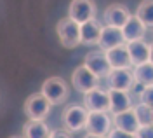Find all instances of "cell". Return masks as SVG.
Masks as SVG:
<instances>
[{
    "label": "cell",
    "mask_w": 153,
    "mask_h": 138,
    "mask_svg": "<svg viewBox=\"0 0 153 138\" xmlns=\"http://www.w3.org/2000/svg\"><path fill=\"white\" fill-rule=\"evenodd\" d=\"M23 136L25 138H49L51 129L45 121H30L23 126Z\"/></svg>",
    "instance_id": "cell-19"
},
{
    "label": "cell",
    "mask_w": 153,
    "mask_h": 138,
    "mask_svg": "<svg viewBox=\"0 0 153 138\" xmlns=\"http://www.w3.org/2000/svg\"><path fill=\"white\" fill-rule=\"evenodd\" d=\"M111 121H113V128H118V129H122V131H125V133H132V135H136V131L141 128L134 107H129L124 112L113 114Z\"/></svg>",
    "instance_id": "cell-12"
},
{
    "label": "cell",
    "mask_w": 153,
    "mask_h": 138,
    "mask_svg": "<svg viewBox=\"0 0 153 138\" xmlns=\"http://www.w3.org/2000/svg\"><path fill=\"white\" fill-rule=\"evenodd\" d=\"M120 30H122V35H124L125 42L144 39V35H146V32H148V28L141 23V20H139L136 14H131V18L127 20V23H125Z\"/></svg>",
    "instance_id": "cell-15"
},
{
    "label": "cell",
    "mask_w": 153,
    "mask_h": 138,
    "mask_svg": "<svg viewBox=\"0 0 153 138\" xmlns=\"http://www.w3.org/2000/svg\"><path fill=\"white\" fill-rule=\"evenodd\" d=\"M49 138H71V136H70L68 131L63 129V131H51V136Z\"/></svg>",
    "instance_id": "cell-26"
},
{
    "label": "cell",
    "mask_w": 153,
    "mask_h": 138,
    "mask_svg": "<svg viewBox=\"0 0 153 138\" xmlns=\"http://www.w3.org/2000/svg\"><path fill=\"white\" fill-rule=\"evenodd\" d=\"M84 107L89 112H108L110 110V98L108 93L96 88L84 94Z\"/></svg>",
    "instance_id": "cell-10"
},
{
    "label": "cell",
    "mask_w": 153,
    "mask_h": 138,
    "mask_svg": "<svg viewBox=\"0 0 153 138\" xmlns=\"http://www.w3.org/2000/svg\"><path fill=\"white\" fill-rule=\"evenodd\" d=\"M106 138H136V135L125 133V131H122V129H118V128H111L110 133L106 135Z\"/></svg>",
    "instance_id": "cell-24"
},
{
    "label": "cell",
    "mask_w": 153,
    "mask_h": 138,
    "mask_svg": "<svg viewBox=\"0 0 153 138\" xmlns=\"http://www.w3.org/2000/svg\"><path fill=\"white\" fill-rule=\"evenodd\" d=\"M131 18L129 9L122 5V4H111L108 5L103 12V20H105L106 26H115V28H122L127 20Z\"/></svg>",
    "instance_id": "cell-11"
},
{
    "label": "cell",
    "mask_w": 153,
    "mask_h": 138,
    "mask_svg": "<svg viewBox=\"0 0 153 138\" xmlns=\"http://www.w3.org/2000/svg\"><path fill=\"white\" fill-rule=\"evenodd\" d=\"M10 138H25V136H10Z\"/></svg>",
    "instance_id": "cell-29"
},
{
    "label": "cell",
    "mask_w": 153,
    "mask_h": 138,
    "mask_svg": "<svg viewBox=\"0 0 153 138\" xmlns=\"http://www.w3.org/2000/svg\"><path fill=\"white\" fill-rule=\"evenodd\" d=\"M132 77H134V82L141 84L144 88L153 86V63L148 61V63H143V65L134 67Z\"/></svg>",
    "instance_id": "cell-20"
},
{
    "label": "cell",
    "mask_w": 153,
    "mask_h": 138,
    "mask_svg": "<svg viewBox=\"0 0 153 138\" xmlns=\"http://www.w3.org/2000/svg\"><path fill=\"white\" fill-rule=\"evenodd\" d=\"M150 63H153V44H150Z\"/></svg>",
    "instance_id": "cell-28"
},
{
    "label": "cell",
    "mask_w": 153,
    "mask_h": 138,
    "mask_svg": "<svg viewBox=\"0 0 153 138\" xmlns=\"http://www.w3.org/2000/svg\"><path fill=\"white\" fill-rule=\"evenodd\" d=\"M106 82H108V89L131 93L134 86L132 72H131V68H111V72L106 75Z\"/></svg>",
    "instance_id": "cell-8"
},
{
    "label": "cell",
    "mask_w": 153,
    "mask_h": 138,
    "mask_svg": "<svg viewBox=\"0 0 153 138\" xmlns=\"http://www.w3.org/2000/svg\"><path fill=\"white\" fill-rule=\"evenodd\" d=\"M103 25L97 20H91L80 25V44L85 46H92L99 42V35H101Z\"/></svg>",
    "instance_id": "cell-18"
},
{
    "label": "cell",
    "mask_w": 153,
    "mask_h": 138,
    "mask_svg": "<svg viewBox=\"0 0 153 138\" xmlns=\"http://www.w3.org/2000/svg\"><path fill=\"white\" fill-rule=\"evenodd\" d=\"M122 44H125L122 30L115 28V26H106L105 25L103 30H101V35H99V42H97L99 49L110 51V49H113V47H117V46H122Z\"/></svg>",
    "instance_id": "cell-13"
},
{
    "label": "cell",
    "mask_w": 153,
    "mask_h": 138,
    "mask_svg": "<svg viewBox=\"0 0 153 138\" xmlns=\"http://www.w3.org/2000/svg\"><path fill=\"white\" fill-rule=\"evenodd\" d=\"M51 107L52 105L49 103V100L42 93H35V94L28 96L23 110L30 121H45L47 116L51 114Z\"/></svg>",
    "instance_id": "cell-4"
},
{
    "label": "cell",
    "mask_w": 153,
    "mask_h": 138,
    "mask_svg": "<svg viewBox=\"0 0 153 138\" xmlns=\"http://www.w3.org/2000/svg\"><path fill=\"white\" fill-rule=\"evenodd\" d=\"M139 100H141V103H146V105L153 107V86L144 88L143 93L139 94Z\"/></svg>",
    "instance_id": "cell-23"
},
{
    "label": "cell",
    "mask_w": 153,
    "mask_h": 138,
    "mask_svg": "<svg viewBox=\"0 0 153 138\" xmlns=\"http://www.w3.org/2000/svg\"><path fill=\"white\" fill-rule=\"evenodd\" d=\"M84 138H106V136H99V135H92V133H87Z\"/></svg>",
    "instance_id": "cell-27"
},
{
    "label": "cell",
    "mask_w": 153,
    "mask_h": 138,
    "mask_svg": "<svg viewBox=\"0 0 153 138\" xmlns=\"http://www.w3.org/2000/svg\"><path fill=\"white\" fill-rule=\"evenodd\" d=\"M105 54L111 68H131L132 67V61H131V56L127 52L125 44L117 46V47H113L110 51H105Z\"/></svg>",
    "instance_id": "cell-16"
},
{
    "label": "cell",
    "mask_w": 153,
    "mask_h": 138,
    "mask_svg": "<svg viewBox=\"0 0 153 138\" xmlns=\"http://www.w3.org/2000/svg\"><path fill=\"white\" fill-rule=\"evenodd\" d=\"M40 93L49 100L51 105H61V103H65L68 100L70 88H68L66 80L63 77H49L42 84Z\"/></svg>",
    "instance_id": "cell-1"
},
{
    "label": "cell",
    "mask_w": 153,
    "mask_h": 138,
    "mask_svg": "<svg viewBox=\"0 0 153 138\" xmlns=\"http://www.w3.org/2000/svg\"><path fill=\"white\" fill-rule=\"evenodd\" d=\"M84 67H87L97 79H103V77L106 79V75L111 72V67H110V63L106 59L105 51H91V52H87L85 59H84Z\"/></svg>",
    "instance_id": "cell-9"
},
{
    "label": "cell",
    "mask_w": 153,
    "mask_h": 138,
    "mask_svg": "<svg viewBox=\"0 0 153 138\" xmlns=\"http://www.w3.org/2000/svg\"><path fill=\"white\" fill-rule=\"evenodd\" d=\"M136 116L141 126H153V107L146 105V103H139L134 107Z\"/></svg>",
    "instance_id": "cell-22"
},
{
    "label": "cell",
    "mask_w": 153,
    "mask_h": 138,
    "mask_svg": "<svg viewBox=\"0 0 153 138\" xmlns=\"http://www.w3.org/2000/svg\"><path fill=\"white\" fill-rule=\"evenodd\" d=\"M136 16L146 28H153V0H143L136 9Z\"/></svg>",
    "instance_id": "cell-21"
},
{
    "label": "cell",
    "mask_w": 153,
    "mask_h": 138,
    "mask_svg": "<svg viewBox=\"0 0 153 138\" xmlns=\"http://www.w3.org/2000/svg\"><path fill=\"white\" fill-rule=\"evenodd\" d=\"M108 98H110V110L111 116L118 114V112H124L129 107H132V98H131V93L127 91H117V89H108Z\"/></svg>",
    "instance_id": "cell-17"
},
{
    "label": "cell",
    "mask_w": 153,
    "mask_h": 138,
    "mask_svg": "<svg viewBox=\"0 0 153 138\" xmlns=\"http://www.w3.org/2000/svg\"><path fill=\"white\" fill-rule=\"evenodd\" d=\"M68 18L76 21L78 25L85 21L96 20V4L94 0H71L70 9H68Z\"/></svg>",
    "instance_id": "cell-5"
},
{
    "label": "cell",
    "mask_w": 153,
    "mask_h": 138,
    "mask_svg": "<svg viewBox=\"0 0 153 138\" xmlns=\"http://www.w3.org/2000/svg\"><path fill=\"white\" fill-rule=\"evenodd\" d=\"M57 37L61 40V44L66 49H73L76 46H80V25L73 21L71 18H63L57 21Z\"/></svg>",
    "instance_id": "cell-3"
},
{
    "label": "cell",
    "mask_w": 153,
    "mask_h": 138,
    "mask_svg": "<svg viewBox=\"0 0 153 138\" xmlns=\"http://www.w3.org/2000/svg\"><path fill=\"white\" fill-rule=\"evenodd\" d=\"M111 128H113V121H111V116L108 112H89L85 122L87 133L106 136Z\"/></svg>",
    "instance_id": "cell-6"
},
{
    "label": "cell",
    "mask_w": 153,
    "mask_h": 138,
    "mask_svg": "<svg viewBox=\"0 0 153 138\" xmlns=\"http://www.w3.org/2000/svg\"><path fill=\"white\" fill-rule=\"evenodd\" d=\"M125 47H127V52L131 56L132 67H137V65H143V63L150 61V44L144 42V39L125 42Z\"/></svg>",
    "instance_id": "cell-14"
},
{
    "label": "cell",
    "mask_w": 153,
    "mask_h": 138,
    "mask_svg": "<svg viewBox=\"0 0 153 138\" xmlns=\"http://www.w3.org/2000/svg\"><path fill=\"white\" fill-rule=\"evenodd\" d=\"M71 84H73V88H75L78 93L85 94V93H89V91H92V89H96L99 86V79H97L87 67L80 65V67L73 72V75H71Z\"/></svg>",
    "instance_id": "cell-7"
},
{
    "label": "cell",
    "mask_w": 153,
    "mask_h": 138,
    "mask_svg": "<svg viewBox=\"0 0 153 138\" xmlns=\"http://www.w3.org/2000/svg\"><path fill=\"white\" fill-rule=\"evenodd\" d=\"M87 116H89V110L84 105H70V107H66L63 110V116H61V122H63L65 131L76 133L80 129H85Z\"/></svg>",
    "instance_id": "cell-2"
},
{
    "label": "cell",
    "mask_w": 153,
    "mask_h": 138,
    "mask_svg": "<svg viewBox=\"0 0 153 138\" xmlns=\"http://www.w3.org/2000/svg\"><path fill=\"white\" fill-rule=\"evenodd\" d=\"M136 138H153V126H141L136 131Z\"/></svg>",
    "instance_id": "cell-25"
}]
</instances>
